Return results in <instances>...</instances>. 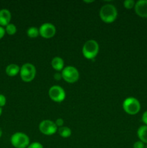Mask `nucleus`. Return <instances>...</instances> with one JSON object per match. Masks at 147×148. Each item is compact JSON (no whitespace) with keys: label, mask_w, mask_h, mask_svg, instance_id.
<instances>
[{"label":"nucleus","mask_w":147,"mask_h":148,"mask_svg":"<svg viewBox=\"0 0 147 148\" xmlns=\"http://www.w3.org/2000/svg\"><path fill=\"white\" fill-rule=\"evenodd\" d=\"M27 35L30 38H34L37 37L40 35L39 33V29L36 27H30L27 29Z\"/></svg>","instance_id":"nucleus-16"},{"label":"nucleus","mask_w":147,"mask_h":148,"mask_svg":"<svg viewBox=\"0 0 147 148\" xmlns=\"http://www.w3.org/2000/svg\"><path fill=\"white\" fill-rule=\"evenodd\" d=\"M93 1H84V2H87V3H89V2H92Z\"/></svg>","instance_id":"nucleus-28"},{"label":"nucleus","mask_w":147,"mask_h":148,"mask_svg":"<svg viewBox=\"0 0 147 148\" xmlns=\"http://www.w3.org/2000/svg\"><path fill=\"white\" fill-rule=\"evenodd\" d=\"M62 78L69 83H74L78 81L79 78V72L76 67L68 66L62 70Z\"/></svg>","instance_id":"nucleus-6"},{"label":"nucleus","mask_w":147,"mask_h":148,"mask_svg":"<svg viewBox=\"0 0 147 148\" xmlns=\"http://www.w3.org/2000/svg\"><path fill=\"white\" fill-rule=\"evenodd\" d=\"M123 110L130 115H135L139 112L141 109L140 102L133 97H128L122 103Z\"/></svg>","instance_id":"nucleus-3"},{"label":"nucleus","mask_w":147,"mask_h":148,"mask_svg":"<svg viewBox=\"0 0 147 148\" xmlns=\"http://www.w3.org/2000/svg\"><path fill=\"white\" fill-rule=\"evenodd\" d=\"M48 95L52 101L61 103L64 101L66 98V92L59 85H53L49 89Z\"/></svg>","instance_id":"nucleus-7"},{"label":"nucleus","mask_w":147,"mask_h":148,"mask_svg":"<svg viewBox=\"0 0 147 148\" xmlns=\"http://www.w3.org/2000/svg\"><path fill=\"white\" fill-rule=\"evenodd\" d=\"M56 33V27L50 23H46L41 25L39 28V33L45 38H50L53 37Z\"/></svg>","instance_id":"nucleus-9"},{"label":"nucleus","mask_w":147,"mask_h":148,"mask_svg":"<svg viewBox=\"0 0 147 148\" xmlns=\"http://www.w3.org/2000/svg\"><path fill=\"white\" fill-rule=\"evenodd\" d=\"M27 148H43V145L40 143H37V142H35V143H31L28 145V147Z\"/></svg>","instance_id":"nucleus-19"},{"label":"nucleus","mask_w":147,"mask_h":148,"mask_svg":"<svg viewBox=\"0 0 147 148\" xmlns=\"http://www.w3.org/2000/svg\"><path fill=\"white\" fill-rule=\"evenodd\" d=\"M20 68L15 64H10L6 67V73L10 77H14L20 72Z\"/></svg>","instance_id":"nucleus-13"},{"label":"nucleus","mask_w":147,"mask_h":148,"mask_svg":"<svg viewBox=\"0 0 147 148\" xmlns=\"http://www.w3.org/2000/svg\"><path fill=\"white\" fill-rule=\"evenodd\" d=\"M6 102H7V99H6V97L4 96L2 94H0V107H3L5 106Z\"/></svg>","instance_id":"nucleus-20"},{"label":"nucleus","mask_w":147,"mask_h":148,"mask_svg":"<svg viewBox=\"0 0 147 148\" xmlns=\"http://www.w3.org/2000/svg\"><path fill=\"white\" fill-rule=\"evenodd\" d=\"M144 148H147V145H146L145 146V147H144Z\"/></svg>","instance_id":"nucleus-29"},{"label":"nucleus","mask_w":147,"mask_h":148,"mask_svg":"<svg viewBox=\"0 0 147 148\" xmlns=\"http://www.w3.org/2000/svg\"><path fill=\"white\" fill-rule=\"evenodd\" d=\"M144 143L141 141H137L133 144V148H144Z\"/></svg>","instance_id":"nucleus-21"},{"label":"nucleus","mask_w":147,"mask_h":148,"mask_svg":"<svg viewBox=\"0 0 147 148\" xmlns=\"http://www.w3.org/2000/svg\"><path fill=\"white\" fill-rule=\"evenodd\" d=\"M118 16L116 7L110 4L102 6L99 11V17L101 20L106 23H111L115 21Z\"/></svg>","instance_id":"nucleus-1"},{"label":"nucleus","mask_w":147,"mask_h":148,"mask_svg":"<svg viewBox=\"0 0 147 148\" xmlns=\"http://www.w3.org/2000/svg\"><path fill=\"white\" fill-rule=\"evenodd\" d=\"M135 12L139 17H147V0H139L135 4Z\"/></svg>","instance_id":"nucleus-10"},{"label":"nucleus","mask_w":147,"mask_h":148,"mask_svg":"<svg viewBox=\"0 0 147 148\" xmlns=\"http://www.w3.org/2000/svg\"><path fill=\"white\" fill-rule=\"evenodd\" d=\"M20 74L22 80L25 82H31L36 75L35 66L30 63L24 64L20 68Z\"/></svg>","instance_id":"nucleus-4"},{"label":"nucleus","mask_w":147,"mask_h":148,"mask_svg":"<svg viewBox=\"0 0 147 148\" xmlns=\"http://www.w3.org/2000/svg\"><path fill=\"white\" fill-rule=\"evenodd\" d=\"M5 29L3 27H1V26H0V39H1L4 37V35H5Z\"/></svg>","instance_id":"nucleus-24"},{"label":"nucleus","mask_w":147,"mask_h":148,"mask_svg":"<svg viewBox=\"0 0 147 148\" xmlns=\"http://www.w3.org/2000/svg\"><path fill=\"white\" fill-rule=\"evenodd\" d=\"M137 134H138V138L140 139V141L144 143L147 144V126L144 125L141 126L138 128L137 131Z\"/></svg>","instance_id":"nucleus-14"},{"label":"nucleus","mask_w":147,"mask_h":148,"mask_svg":"<svg viewBox=\"0 0 147 148\" xmlns=\"http://www.w3.org/2000/svg\"><path fill=\"white\" fill-rule=\"evenodd\" d=\"M12 14L10 10L7 9H2L0 10V26H7L10 24Z\"/></svg>","instance_id":"nucleus-11"},{"label":"nucleus","mask_w":147,"mask_h":148,"mask_svg":"<svg viewBox=\"0 0 147 148\" xmlns=\"http://www.w3.org/2000/svg\"><path fill=\"white\" fill-rule=\"evenodd\" d=\"M142 121H143V122H144V124L147 126V111H145V112L143 114Z\"/></svg>","instance_id":"nucleus-23"},{"label":"nucleus","mask_w":147,"mask_h":148,"mask_svg":"<svg viewBox=\"0 0 147 148\" xmlns=\"http://www.w3.org/2000/svg\"><path fill=\"white\" fill-rule=\"evenodd\" d=\"M51 66L56 71L63 70V66H64V62L62 59V58L59 57V56H56V57L52 59Z\"/></svg>","instance_id":"nucleus-12"},{"label":"nucleus","mask_w":147,"mask_h":148,"mask_svg":"<svg viewBox=\"0 0 147 148\" xmlns=\"http://www.w3.org/2000/svg\"><path fill=\"white\" fill-rule=\"evenodd\" d=\"M59 134H60L61 137H63V138H67V137H70L71 134V130L69 127L63 126L61 127H59Z\"/></svg>","instance_id":"nucleus-15"},{"label":"nucleus","mask_w":147,"mask_h":148,"mask_svg":"<svg viewBox=\"0 0 147 148\" xmlns=\"http://www.w3.org/2000/svg\"><path fill=\"white\" fill-rule=\"evenodd\" d=\"M1 135H2V130H1V129L0 128V137H1Z\"/></svg>","instance_id":"nucleus-26"},{"label":"nucleus","mask_w":147,"mask_h":148,"mask_svg":"<svg viewBox=\"0 0 147 148\" xmlns=\"http://www.w3.org/2000/svg\"><path fill=\"white\" fill-rule=\"evenodd\" d=\"M55 124H56V125L57 126V127H63V119L61 118H59L56 119V122H55Z\"/></svg>","instance_id":"nucleus-22"},{"label":"nucleus","mask_w":147,"mask_h":148,"mask_svg":"<svg viewBox=\"0 0 147 148\" xmlns=\"http://www.w3.org/2000/svg\"><path fill=\"white\" fill-rule=\"evenodd\" d=\"M1 114H2V109H1V108L0 107V116L1 115Z\"/></svg>","instance_id":"nucleus-27"},{"label":"nucleus","mask_w":147,"mask_h":148,"mask_svg":"<svg viewBox=\"0 0 147 148\" xmlns=\"http://www.w3.org/2000/svg\"><path fill=\"white\" fill-rule=\"evenodd\" d=\"M99 52V44L95 40H89L85 42L82 48L83 56L87 59H92Z\"/></svg>","instance_id":"nucleus-2"},{"label":"nucleus","mask_w":147,"mask_h":148,"mask_svg":"<svg viewBox=\"0 0 147 148\" xmlns=\"http://www.w3.org/2000/svg\"><path fill=\"white\" fill-rule=\"evenodd\" d=\"M11 144L15 148H27L30 145L29 137L23 132H16L10 139Z\"/></svg>","instance_id":"nucleus-5"},{"label":"nucleus","mask_w":147,"mask_h":148,"mask_svg":"<svg viewBox=\"0 0 147 148\" xmlns=\"http://www.w3.org/2000/svg\"><path fill=\"white\" fill-rule=\"evenodd\" d=\"M5 31L6 33L8 35H10V36H13V35L15 34L16 32H17V27H16V26L14 25V24L10 23V24H8L6 26Z\"/></svg>","instance_id":"nucleus-17"},{"label":"nucleus","mask_w":147,"mask_h":148,"mask_svg":"<svg viewBox=\"0 0 147 148\" xmlns=\"http://www.w3.org/2000/svg\"><path fill=\"white\" fill-rule=\"evenodd\" d=\"M135 1L133 0H125L123 2L124 7L126 9H131L135 7Z\"/></svg>","instance_id":"nucleus-18"},{"label":"nucleus","mask_w":147,"mask_h":148,"mask_svg":"<svg viewBox=\"0 0 147 148\" xmlns=\"http://www.w3.org/2000/svg\"><path fill=\"white\" fill-rule=\"evenodd\" d=\"M39 130L45 135H53L57 131V126L50 120H43L39 124Z\"/></svg>","instance_id":"nucleus-8"},{"label":"nucleus","mask_w":147,"mask_h":148,"mask_svg":"<svg viewBox=\"0 0 147 148\" xmlns=\"http://www.w3.org/2000/svg\"><path fill=\"white\" fill-rule=\"evenodd\" d=\"M53 77H54V79H56V80H60V79L62 78L61 74L59 73V72H57V73H55L54 75H53Z\"/></svg>","instance_id":"nucleus-25"}]
</instances>
